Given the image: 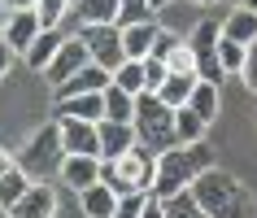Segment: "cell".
<instances>
[{
  "mask_svg": "<svg viewBox=\"0 0 257 218\" xmlns=\"http://www.w3.org/2000/svg\"><path fill=\"white\" fill-rule=\"evenodd\" d=\"M188 192H192V201L205 209V218H257V205L248 196V188L235 175H227L222 166L205 170Z\"/></svg>",
  "mask_w": 257,
  "mask_h": 218,
  "instance_id": "obj_2",
  "label": "cell"
},
{
  "mask_svg": "<svg viewBox=\"0 0 257 218\" xmlns=\"http://www.w3.org/2000/svg\"><path fill=\"white\" fill-rule=\"evenodd\" d=\"M61 44H66L61 27H57V31H40V35H35V44L22 53V61H27L31 70H40V74H44V70L53 66V57H57V48H61Z\"/></svg>",
  "mask_w": 257,
  "mask_h": 218,
  "instance_id": "obj_19",
  "label": "cell"
},
{
  "mask_svg": "<svg viewBox=\"0 0 257 218\" xmlns=\"http://www.w3.org/2000/svg\"><path fill=\"white\" fill-rule=\"evenodd\" d=\"M222 35L227 40H235V44H244V48H253L257 44V14L253 9H231L227 18H222Z\"/></svg>",
  "mask_w": 257,
  "mask_h": 218,
  "instance_id": "obj_21",
  "label": "cell"
},
{
  "mask_svg": "<svg viewBox=\"0 0 257 218\" xmlns=\"http://www.w3.org/2000/svg\"><path fill=\"white\" fill-rule=\"evenodd\" d=\"M231 5H235V9H240V5H244V0H231Z\"/></svg>",
  "mask_w": 257,
  "mask_h": 218,
  "instance_id": "obj_43",
  "label": "cell"
},
{
  "mask_svg": "<svg viewBox=\"0 0 257 218\" xmlns=\"http://www.w3.org/2000/svg\"><path fill=\"white\" fill-rule=\"evenodd\" d=\"M70 5H74V0H70Z\"/></svg>",
  "mask_w": 257,
  "mask_h": 218,
  "instance_id": "obj_44",
  "label": "cell"
},
{
  "mask_svg": "<svg viewBox=\"0 0 257 218\" xmlns=\"http://www.w3.org/2000/svg\"><path fill=\"white\" fill-rule=\"evenodd\" d=\"M205 131H209V123H205V118H196L188 105L175 109V140H179V144H201Z\"/></svg>",
  "mask_w": 257,
  "mask_h": 218,
  "instance_id": "obj_25",
  "label": "cell"
},
{
  "mask_svg": "<svg viewBox=\"0 0 257 218\" xmlns=\"http://www.w3.org/2000/svg\"><path fill=\"white\" fill-rule=\"evenodd\" d=\"M9 5V14H22V9H35V0H5Z\"/></svg>",
  "mask_w": 257,
  "mask_h": 218,
  "instance_id": "obj_38",
  "label": "cell"
},
{
  "mask_svg": "<svg viewBox=\"0 0 257 218\" xmlns=\"http://www.w3.org/2000/svg\"><path fill=\"white\" fill-rule=\"evenodd\" d=\"M140 218H166V201L149 192V196H144V209H140Z\"/></svg>",
  "mask_w": 257,
  "mask_h": 218,
  "instance_id": "obj_36",
  "label": "cell"
},
{
  "mask_svg": "<svg viewBox=\"0 0 257 218\" xmlns=\"http://www.w3.org/2000/svg\"><path fill=\"white\" fill-rule=\"evenodd\" d=\"M205 170H214V149L209 144H175V149H166L157 157V179H153V196H162V201H175L183 192L205 175Z\"/></svg>",
  "mask_w": 257,
  "mask_h": 218,
  "instance_id": "obj_1",
  "label": "cell"
},
{
  "mask_svg": "<svg viewBox=\"0 0 257 218\" xmlns=\"http://www.w3.org/2000/svg\"><path fill=\"white\" fill-rule=\"evenodd\" d=\"M218 40H222V22H214V18L196 22V27H192V35H188V48H192V57H196V74H201L205 83H222Z\"/></svg>",
  "mask_w": 257,
  "mask_h": 218,
  "instance_id": "obj_6",
  "label": "cell"
},
{
  "mask_svg": "<svg viewBox=\"0 0 257 218\" xmlns=\"http://www.w3.org/2000/svg\"><path fill=\"white\" fill-rule=\"evenodd\" d=\"M40 31H44V27H40V18H35V9H22V14L9 18V27L0 31V40H5L18 57H22L31 44H35V35H40Z\"/></svg>",
  "mask_w": 257,
  "mask_h": 218,
  "instance_id": "obj_15",
  "label": "cell"
},
{
  "mask_svg": "<svg viewBox=\"0 0 257 218\" xmlns=\"http://www.w3.org/2000/svg\"><path fill=\"white\" fill-rule=\"evenodd\" d=\"M218 105H222V96H218V83H205V79H196L188 109L196 114V118H205V123H214V118H218Z\"/></svg>",
  "mask_w": 257,
  "mask_h": 218,
  "instance_id": "obj_22",
  "label": "cell"
},
{
  "mask_svg": "<svg viewBox=\"0 0 257 218\" xmlns=\"http://www.w3.org/2000/svg\"><path fill=\"white\" fill-rule=\"evenodd\" d=\"M113 83H118L126 96H140L149 92V83H144V61H122L118 70H113Z\"/></svg>",
  "mask_w": 257,
  "mask_h": 218,
  "instance_id": "obj_26",
  "label": "cell"
},
{
  "mask_svg": "<svg viewBox=\"0 0 257 218\" xmlns=\"http://www.w3.org/2000/svg\"><path fill=\"white\" fill-rule=\"evenodd\" d=\"M57 118H79V123H100L105 118V96L100 92H83L70 96V100H53Z\"/></svg>",
  "mask_w": 257,
  "mask_h": 218,
  "instance_id": "obj_17",
  "label": "cell"
},
{
  "mask_svg": "<svg viewBox=\"0 0 257 218\" xmlns=\"http://www.w3.org/2000/svg\"><path fill=\"white\" fill-rule=\"evenodd\" d=\"M14 48H9V44H5V40H0V79H5V74H9V66H14Z\"/></svg>",
  "mask_w": 257,
  "mask_h": 218,
  "instance_id": "obj_37",
  "label": "cell"
},
{
  "mask_svg": "<svg viewBox=\"0 0 257 218\" xmlns=\"http://www.w3.org/2000/svg\"><path fill=\"white\" fill-rule=\"evenodd\" d=\"M66 14H70V0H35V18L44 31H57Z\"/></svg>",
  "mask_w": 257,
  "mask_h": 218,
  "instance_id": "obj_28",
  "label": "cell"
},
{
  "mask_svg": "<svg viewBox=\"0 0 257 218\" xmlns=\"http://www.w3.org/2000/svg\"><path fill=\"white\" fill-rule=\"evenodd\" d=\"M87 61H92V57H87V48H83V40L79 35H74V40H66L61 44V48H57V57H53V66L44 70V74H48V83H66V79H74V74H79L83 66H87Z\"/></svg>",
  "mask_w": 257,
  "mask_h": 218,
  "instance_id": "obj_11",
  "label": "cell"
},
{
  "mask_svg": "<svg viewBox=\"0 0 257 218\" xmlns=\"http://www.w3.org/2000/svg\"><path fill=\"white\" fill-rule=\"evenodd\" d=\"M192 5H201V9H209V5H218V0H192Z\"/></svg>",
  "mask_w": 257,
  "mask_h": 218,
  "instance_id": "obj_41",
  "label": "cell"
},
{
  "mask_svg": "<svg viewBox=\"0 0 257 218\" xmlns=\"http://www.w3.org/2000/svg\"><path fill=\"white\" fill-rule=\"evenodd\" d=\"M192 87H196V74H170V79L157 87V96H162V105L183 109V105L192 100Z\"/></svg>",
  "mask_w": 257,
  "mask_h": 218,
  "instance_id": "obj_24",
  "label": "cell"
},
{
  "mask_svg": "<svg viewBox=\"0 0 257 218\" xmlns=\"http://www.w3.org/2000/svg\"><path fill=\"white\" fill-rule=\"evenodd\" d=\"M244 57H248V48L244 44H235V40H218V66H222V74H240L244 70Z\"/></svg>",
  "mask_w": 257,
  "mask_h": 218,
  "instance_id": "obj_27",
  "label": "cell"
},
{
  "mask_svg": "<svg viewBox=\"0 0 257 218\" xmlns=\"http://www.w3.org/2000/svg\"><path fill=\"white\" fill-rule=\"evenodd\" d=\"M31 188V179H27V170L18 166V157L9 149H0V209L9 214L18 201H22V192Z\"/></svg>",
  "mask_w": 257,
  "mask_h": 218,
  "instance_id": "obj_10",
  "label": "cell"
},
{
  "mask_svg": "<svg viewBox=\"0 0 257 218\" xmlns=\"http://www.w3.org/2000/svg\"><path fill=\"white\" fill-rule=\"evenodd\" d=\"M61 157H66V153H61V127L48 123V127H40V131L22 144L18 166L27 170L31 183H40V179H48V170H53V166H61Z\"/></svg>",
  "mask_w": 257,
  "mask_h": 218,
  "instance_id": "obj_5",
  "label": "cell"
},
{
  "mask_svg": "<svg viewBox=\"0 0 257 218\" xmlns=\"http://www.w3.org/2000/svg\"><path fill=\"white\" fill-rule=\"evenodd\" d=\"M153 179H157V153H149L144 144H136L122 157H109L100 162V183L113 188L118 196H131V192H153Z\"/></svg>",
  "mask_w": 257,
  "mask_h": 218,
  "instance_id": "obj_3",
  "label": "cell"
},
{
  "mask_svg": "<svg viewBox=\"0 0 257 218\" xmlns=\"http://www.w3.org/2000/svg\"><path fill=\"white\" fill-rule=\"evenodd\" d=\"M5 218H57V192L48 188V179L31 183V188L22 192V201H18Z\"/></svg>",
  "mask_w": 257,
  "mask_h": 218,
  "instance_id": "obj_9",
  "label": "cell"
},
{
  "mask_svg": "<svg viewBox=\"0 0 257 218\" xmlns=\"http://www.w3.org/2000/svg\"><path fill=\"white\" fill-rule=\"evenodd\" d=\"M109 83H113V74L87 61L74 79H66V83H57V87H53V100H70V96H83V92H105Z\"/></svg>",
  "mask_w": 257,
  "mask_h": 218,
  "instance_id": "obj_14",
  "label": "cell"
},
{
  "mask_svg": "<svg viewBox=\"0 0 257 218\" xmlns=\"http://www.w3.org/2000/svg\"><path fill=\"white\" fill-rule=\"evenodd\" d=\"M131 127H136L140 144H144L149 153H157V157L179 144V140H175V109L162 105V96H157V92H140L136 96V123H131Z\"/></svg>",
  "mask_w": 257,
  "mask_h": 218,
  "instance_id": "obj_4",
  "label": "cell"
},
{
  "mask_svg": "<svg viewBox=\"0 0 257 218\" xmlns=\"http://www.w3.org/2000/svg\"><path fill=\"white\" fill-rule=\"evenodd\" d=\"M79 40H83V48H87V57H92V66L109 70V74L126 61L118 27H79Z\"/></svg>",
  "mask_w": 257,
  "mask_h": 218,
  "instance_id": "obj_7",
  "label": "cell"
},
{
  "mask_svg": "<svg viewBox=\"0 0 257 218\" xmlns=\"http://www.w3.org/2000/svg\"><path fill=\"white\" fill-rule=\"evenodd\" d=\"M100 96H105V118L109 123H136V96H126L118 83H109Z\"/></svg>",
  "mask_w": 257,
  "mask_h": 218,
  "instance_id": "obj_23",
  "label": "cell"
},
{
  "mask_svg": "<svg viewBox=\"0 0 257 218\" xmlns=\"http://www.w3.org/2000/svg\"><path fill=\"white\" fill-rule=\"evenodd\" d=\"M166 218H205V209L192 201V192H183L175 201H166Z\"/></svg>",
  "mask_w": 257,
  "mask_h": 218,
  "instance_id": "obj_31",
  "label": "cell"
},
{
  "mask_svg": "<svg viewBox=\"0 0 257 218\" xmlns=\"http://www.w3.org/2000/svg\"><path fill=\"white\" fill-rule=\"evenodd\" d=\"M240 79H244V83H248V87L257 92V44L248 48V57H244V70H240Z\"/></svg>",
  "mask_w": 257,
  "mask_h": 218,
  "instance_id": "obj_35",
  "label": "cell"
},
{
  "mask_svg": "<svg viewBox=\"0 0 257 218\" xmlns=\"http://www.w3.org/2000/svg\"><path fill=\"white\" fill-rule=\"evenodd\" d=\"M166 70H170V74H196V57H192L188 40H183V44L175 48V53L166 57ZM196 79H201V74H196Z\"/></svg>",
  "mask_w": 257,
  "mask_h": 218,
  "instance_id": "obj_30",
  "label": "cell"
},
{
  "mask_svg": "<svg viewBox=\"0 0 257 218\" xmlns=\"http://www.w3.org/2000/svg\"><path fill=\"white\" fill-rule=\"evenodd\" d=\"M57 127H61V153L100 157V131H96V123H79V118H57Z\"/></svg>",
  "mask_w": 257,
  "mask_h": 218,
  "instance_id": "obj_8",
  "label": "cell"
},
{
  "mask_svg": "<svg viewBox=\"0 0 257 218\" xmlns=\"http://www.w3.org/2000/svg\"><path fill=\"white\" fill-rule=\"evenodd\" d=\"M57 175H61V183L74 192L92 188V183H100V157H79V153H66L61 157V166H57Z\"/></svg>",
  "mask_w": 257,
  "mask_h": 218,
  "instance_id": "obj_12",
  "label": "cell"
},
{
  "mask_svg": "<svg viewBox=\"0 0 257 218\" xmlns=\"http://www.w3.org/2000/svg\"><path fill=\"white\" fill-rule=\"evenodd\" d=\"M136 22H153L149 0H118V27H136Z\"/></svg>",
  "mask_w": 257,
  "mask_h": 218,
  "instance_id": "obj_29",
  "label": "cell"
},
{
  "mask_svg": "<svg viewBox=\"0 0 257 218\" xmlns=\"http://www.w3.org/2000/svg\"><path fill=\"white\" fill-rule=\"evenodd\" d=\"M149 5H153V14H162V9H170L175 0H149Z\"/></svg>",
  "mask_w": 257,
  "mask_h": 218,
  "instance_id": "obj_40",
  "label": "cell"
},
{
  "mask_svg": "<svg viewBox=\"0 0 257 218\" xmlns=\"http://www.w3.org/2000/svg\"><path fill=\"white\" fill-rule=\"evenodd\" d=\"M244 9H253V14H257V0H244Z\"/></svg>",
  "mask_w": 257,
  "mask_h": 218,
  "instance_id": "obj_42",
  "label": "cell"
},
{
  "mask_svg": "<svg viewBox=\"0 0 257 218\" xmlns=\"http://www.w3.org/2000/svg\"><path fill=\"white\" fill-rule=\"evenodd\" d=\"M79 27H118V0H74Z\"/></svg>",
  "mask_w": 257,
  "mask_h": 218,
  "instance_id": "obj_18",
  "label": "cell"
},
{
  "mask_svg": "<svg viewBox=\"0 0 257 218\" xmlns=\"http://www.w3.org/2000/svg\"><path fill=\"white\" fill-rule=\"evenodd\" d=\"M122 31V53H126V61H149L153 57V40H157V18L153 22H136V27H118Z\"/></svg>",
  "mask_w": 257,
  "mask_h": 218,
  "instance_id": "obj_16",
  "label": "cell"
},
{
  "mask_svg": "<svg viewBox=\"0 0 257 218\" xmlns=\"http://www.w3.org/2000/svg\"><path fill=\"white\" fill-rule=\"evenodd\" d=\"M79 205H83V218H113V209H118V192L105 188V183H92V188L79 192Z\"/></svg>",
  "mask_w": 257,
  "mask_h": 218,
  "instance_id": "obj_20",
  "label": "cell"
},
{
  "mask_svg": "<svg viewBox=\"0 0 257 218\" xmlns=\"http://www.w3.org/2000/svg\"><path fill=\"white\" fill-rule=\"evenodd\" d=\"M179 44H183V35H175V31H157V40H153V57H157V61H166V57H170V53H175V48H179Z\"/></svg>",
  "mask_w": 257,
  "mask_h": 218,
  "instance_id": "obj_32",
  "label": "cell"
},
{
  "mask_svg": "<svg viewBox=\"0 0 257 218\" xmlns=\"http://www.w3.org/2000/svg\"><path fill=\"white\" fill-rule=\"evenodd\" d=\"M144 196H149V192H131V196H118V209H113V218H140V209H144Z\"/></svg>",
  "mask_w": 257,
  "mask_h": 218,
  "instance_id": "obj_34",
  "label": "cell"
},
{
  "mask_svg": "<svg viewBox=\"0 0 257 218\" xmlns=\"http://www.w3.org/2000/svg\"><path fill=\"white\" fill-rule=\"evenodd\" d=\"M166 79H170V70H166V61L149 57V61H144V83H149V92H157V87H162Z\"/></svg>",
  "mask_w": 257,
  "mask_h": 218,
  "instance_id": "obj_33",
  "label": "cell"
},
{
  "mask_svg": "<svg viewBox=\"0 0 257 218\" xmlns=\"http://www.w3.org/2000/svg\"><path fill=\"white\" fill-rule=\"evenodd\" d=\"M9 18H14V14H9V5H5V0H0V31L9 27Z\"/></svg>",
  "mask_w": 257,
  "mask_h": 218,
  "instance_id": "obj_39",
  "label": "cell"
},
{
  "mask_svg": "<svg viewBox=\"0 0 257 218\" xmlns=\"http://www.w3.org/2000/svg\"><path fill=\"white\" fill-rule=\"evenodd\" d=\"M96 131H100V162L122 157V153H131L140 144V136H136V127H131V123H109V118H100Z\"/></svg>",
  "mask_w": 257,
  "mask_h": 218,
  "instance_id": "obj_13",
  "label": "cell"
}]
</instances>
